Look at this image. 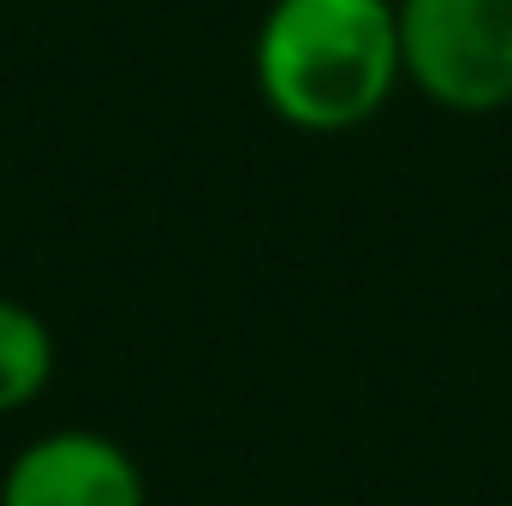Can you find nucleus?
Here are the masks:
<instances>
[{
  "label": "nucleus",
  "instance_id": "nucleus-3",
  "mask_svg": "<svg viewBox=\"0 0 512 506\" xmlns=\"http://www.w3.org/2000/svg\"><path fill=\"white\" fill-rule=\"evenodd\" d=\"M0 506H143V471L96 429H54L6 465Z\"/></svg>",
  "mask_w": 512,
  "mask_h": 506
},
{
  "label": "nucleus",
  "instance_id": "nucleus-2",
  "mask_svg": "<svg viewBox=\"0 0 512 506\" xmlns=\"http://www.w3.org/2000/svg\"><path fill=\"white\" fill-rule=\"evenodd\" d=\"M405 78L453 108L495 114L512 102V0H393Z\"/></svg>",
  "mask_w": 512,
  "mask_h": 506
},
{
  "label": "nucleus",
  "instance_id": "nucleus-1",
  "mask_svg": "<svg viewBox=\"0 0 512 506\" xmlns=\"http://www.w3.org/2000/svg\"><path fill=\"white\" fill-rule=\"evenodd\" d=\"M256 90L292 131H358L405 78L393 0H268L256 30Z\"/></svg>",
  "mask_w": 512,
  "mask_h": 506
},
{
  "label": "nucleus",
  "instance_id": "nucleus-4",
  "mask_svg": "<svg viewBox=\"0 0 512 506\" xmlns=\"http://www.w3.org/2000/svg\"><path fill=\"white\" fill-rule=\"evenodd\" d=\"M48 381H54V334H48V322L30 304L0 298V411H24Z\"/></svg>",
  "mask_w": 512,
  "mask_h": 506
}]
</instances>
